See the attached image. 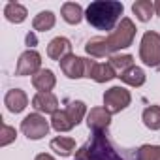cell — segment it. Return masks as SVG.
Returning <instances> with one entry per match:
<instances>
[{"label":"cell","mask_w":160,"mask_h":160,"mask_svg":"<svg viewBox=\"0 0 160 160\" xmlns=\"http://www.w3.org/2000/svg\"><path fill=\"white\" fill-rule=\"evenodd\" d=\"M134 36H136V27L134 23L124 17L119 27L108 36V38H92L87 42L85 45V51L92 57H106V55H111L119 49H124L128 45H132L134 42Z\"/></svg>","instance_id":"cell-1"},{"label":"cell","mask_w":160,"mask_h":160,"mask_svg":"<svg viewBox=\"0 0 160 160\" xmlns=\"http://www.w3.org/2000/svg\"><path fill=\"white\" fill-rule=\"evenodd\" d=\"M122 12H124V6L121 2H117V0H96V2H92L87 8L85 17L91 27L109 32L121 19Z\"/></svg>","instance_id":"cell-2"},{"label":"cell","mask_w":160,"mask_h":160,"mask_svg":"<svg viewBox=\"0 0 160 160\" xmlns=\"http://www.w3.org/2000/svg\"><path fill=\"white\" fill-rule=\"evenodd\" d=\"M75 158L83 160H122V156L113 149L109 139L106 138V130L92 132L91 141L75 151Z\"/></svg>","instance_id":"cell-3"},{"label":"cell","mask_w":160,"mask_h":160,"mask_svg":"<svg viewBox=\"0 0 160 160\" xmlns=\"http://www.w3.org/2000/svg\"><path fill=\"white\" fill-rule=\"evenodd\" d=\"M139 58L151 68L160 66V34L158 32L149 30L143 34L141 45H139Z\"/></svg>","instance_id":"cell-4"},{"label":"cell","mask_w":160,"mask_h":160,"mask_svg":"<svg viewBox=\"0 0 160 160\" xmlns=\"http://www.w3.org/2000/svg\"><path fill=\"white\" fill-rule=\"evenodd\" d=\"M130 100H132V96H130V92L126 89H122V87H111L104 94V108L113 115V113H119L124 108H128Z\"/></svg>","instance_id":"cell-5"},{"label":"cell","mask_w":160,"mask_h":160,"mask_svg":"<svg viewBox=\"0 0 160 160\" xmlns=\"http://www.w3.org/2000/svg\"><path fill=\"white\" fill-rule=\"evenodd\" d=\"M21 130L28 139H42L47 132H49V122L45 121V117H42L40 113H30L23 119L21 122Z\"/></svg>","instance_id":"cell-6"},{"label":"cell","mask_w":160,"mask_h":160,"mask_svg":"<svg viewBox=\"0 0 160 160\" xmlns=\"http://www.w3.org/2000/svg\"><path fill=\"white\" fill-rule=\"evenodd\" d=\"M85 77H89V79H94L96 83H106V81H109V79H113V77H117L115 75V70L111 68V64L108 62H96V60H89V58H85Z\"/></svg>","instance_id":"cell-7"},{"label":"cell","mask_w":160,"mask_h":160,"mask_svg":"<svg viewBox=\"0 0 160 160\" xmlns=\"http://www.w3.org/2000/svg\"><path fill=\"white\" fill-rule=\"evenodd\" d=\"M42 66V57L40 53H36L34 49L25 51L19 60H17V68H15V75H34L40 72Z\"/></svg>","instance_id":"cell-8"},{"label":"cell","mask_w":160,"mask_h":160,"mask_svg":"<svg viewBox=\"0 0 160 160\" xmlns=\"http://www.w3.org/2000/svg\"><path fill=\"white\" fill-rule=\"evenodd\" d=\"M60 70L64 72L66 77L70 79H79V77H85V58L81 57H75V55H66L60 60Z\"/></svg>","instance_id":"cell-9"},{"label":"cell","mask_w":160,"mask_h":160,"mask_svg":"<svg viewBox=\"0 0 160 160\" xmlns=\"http://www.w3.org/2000/svg\"><path fill=\"white\" fill-rule=\"evenodd\" d=\"M111 122V113L106 109V108H92L91 113L87 115V124L92 132H98V130H108Z\"/></svg>","instance_id":"cell-10"},{"label":"cell","mask_w":160,"mask_h":160,"mask_svg":"<svg viewBox=\"0 0 160 160\" xmlns=\"http://www.w3.org/2000/svg\"><path fill=\"white\" fill-rule=\"evenodd\" d=\"M32 108L40 113H55L58 108V100L53 92H38L32 98Z\"/></svg>","instance_id":"cell-11"},{"label":"cell","mask_w":160,"mask_h":160,"mask_svg":"<svg viewBox=\"0 0 160 160\" xmlns=\"http://www.w3.org/2000/svg\"><path fill=\"white\" fill-rule=\"evenodd\" d=\"M72 53V43H70V40L68 38H62V36H58V38H55V40H51L49 42V45H47V55H49V58H53V60H62L66 55H70Z\"/></svg>","instance_id":"cell-12"},{"label":"cell","mask_w":160,"mask_h":160,"mask_svg":"<svg viewBox=\"0 0 160 160\" xmlns=\"http://www.w3.org/2000/svg\"><path fill=\"white\" fill-rule=\"evenodd\" d=\"M4 104L8 106V109L12 113H21L27 108L28 98H27V94L21 89H12V91H8V94L4 98Z\"/></svg>","instance_id":"cell-13"},{"label":"cell","mask_w":160,"mask_h":160,"mask_svg":"<svg viewBox=\"0 0 160 160\" xmlns=\"http://www.w3.org/2000/svg\"><path fill=\"white\" fill-rule=\"evenodd\" d=\"M57 79L53 75L51 70H40L38 73L32 75V85L40 91V92H51V89L55 87Z\"/></svg>","instance_id":"cell-14"},{"label":"cell","mask_w":160,"mask_h":160,"mask_svg":"<svg viewBox=\"0 0 160 160\" xmlns=\"http://www.w3.org/2000/svg\"><path fill=\"white\" fill-rule=\"evenodd\" d=\"M119 77H121V81H124V83L130 85V87H141V85L145 83V72H143L141 68H138V66L128 68V70L122 72Z\"/></svg>","instance_id":"cell-15"},{"label":"cell","mask_w":160,"mask_h":160,"mask_svg":"<svg viewBox=\"0 0 160 160\" xmlns=\"http://www.w3.org/2000/svg\"><path fill=\"white\" fill-rule=\"evenodd\" d=\"M4 15L10 23H23L27 19V8L17 2H8L4 8Z\"/></svg>","instance_id":"cell-16"},{"label":"cell","mask_w":160,"mask_h":160,"mask_svg":"<svg viewBox=\"0 0 160 160\" xmlns=\"http://www.w3.org/2000/svg\"><path fill=\"white\" fill-rule=\"evenodd\" d=\"M53 27H55V13L53 12H40L32 21V28L38 32H47Z\"/></svg>","instance_id":"cell-17"},{"label":"cell","mask_w":160,"mask_h":160,"mask_svg":"<svg viewBox=\"0 0 160 160\" xmlns=\"http://www.w3.org/2000/svg\"><path fill=\"white\" fill-rule=\"evenodd\" d=\"M51 149L57 152V154H60V156H70L73 151H75V141L72 139V138H55V139H51Z\"/></svg>","instance_id":"cell-18"},{"label":"cell","mask_w":160,"mask_h":160,"mask_svg":"<svg viewBox=\"0 0 160 160\" xmlns=\"http://www.w3.org/2000/svg\"><path fill=\"white\" fill-rule=\"evenodd\" d=\"M81 17H83V10H81V6H79V4H75V2H66V4L62 6V19H64L66 23L77 25L79 21H81Z\"/></svg>","instance_id":"cell-19"},{"label":"cell","mask_w":160,"mask_h":160,"mask_svg":"<svg viewBox=\"0 0 160 160\" xmlns=\"http://www.w3.org/2000/svg\"><path fill=\"white\" fill-rule=\"evenodd\" d=\"M132 12L136 13V17H138L141 23H145V21H149V19L152 17V13H154V2H151V0H138V2L132 6Z\"/></svg>","instance_id":"cell-20"},{"label":"cell","mask_w":160,"mask_h":160,"mask_svg":"<svg viewBox=\"0 0 160 160\" xmlns=\"http://www.w3.org/2000/svg\"><path fill=\"white\" fill-rule=\"evenodd\" d=\"M51 126L57 130V132H68V130H72L75 124L70 121V117L66 115V111L62 109V111H55L53 113V117H51Z\"/></svg>","instance_id":"cell-21"},{"label":"cell","mask_w":160,"mask_h":160,"mask_svg":"<svg viewBox=\"0 0 160 160\" xmlns=\"http://www.w3.org/2000/svg\"><path fill=\"white\" fill-rule=\"evenodd\" d=\"M66 115L70 117V121L77 126L79 122H81V119L85 117V111H87V108H85V104L83 102H79V100H75V102H70L68 106H66Z\"/></svg>","instance_id":"cell-22"},{"label":"cell","mask_w":160,"mask_h":160,"mask_svg":"<svg viewBox=\"0 0 160 160\" xmlns=\"http://www.w3.org/2000/svg\"><path fill=\"white\" fill-rule=\"evenodd\" d=\"M143 122L151 130H160V106H149L143 111Z\"/></svg>","instance_id":"cell-23"},{"label":"cell","mask_w":160,"mask_h":160,"mask_svg":"<svg viewBox=\"0 0 160 160\" xmlns=\"http://www.w3.org/2000/svg\"><path fill=\"white\" fill-rule=\"evenodd\" d=\"M109 64H111V68L115 70V72H126L128 68H132L134 66V57L132 55H113L111 58H109Z\"/></svg>","instance_id":"cell-24"},{"label":"cell","mask_w":160,"mask_h":160,"mask_svg":"<svg viewBox=\"0 0 160 160\" xmlns=\"http://www.w3.org/2000/svg\"><path fill=\"white\" fill-rule=\"evenodd\" d=\"M136 160H160V147L158 145H143L138 149Z\"/></svg>","instance_id":"cell-25"},{"label":"cell","mask_w":160,"mask_h":160,"mask_svg":"<svg viewBox=\"0 0 160 160\" xmlns=\"http://www.w3.org/2000/svg\"><path fill=\"white\" fill-rule=\"evenodd\" d=\"M0 145H8V143H12L13 139H15V128H12V126H8V124H2V132H0Z\"/></svg>","instance_id":"cell-26"},{"label":"cell","mask_w":160,"mask_h":160,"mask_svg":"<svg viewBox=\"0 0 160 160\" xmlns=\"http://www.w3.org/2000/svg\"><path fill=\"white\" fill-rule=\"evenodd\" d=\"M36 160H55V158H53L51 154H45V152H43V154H38Z\"/></svg>","instance_id":"cell-27"},{"label":"cell","mask_w":160,"mask_h":160,"mask_svg":"<svg viewBox=\"0 0 160 160\" xmlns=\"http://www.w3.org/2000/svg\"><path fill=\"white\" fill-rule=\"evenodd\" d=\"M27 43H28V45H34V43H36V36H34V34H28V36H27Z\"/></svg>","instance_id":"cell-28"},{"label":"cell","mask_w":160,"mask_h":160,"mask_svg":"<svg viewBox=\"0 0 160 160\" xmlns=\"http://www.w3.org/2000/svg\"><path fill=\"white\" fill-rule=\"evenodd\" d=\"M154 13L160 15V0H158V2H154Z\"/></svg>","instance_id":"cell-29"},{"label":"cell","mask_w":160,"mask_h":160,"mask_svg":"<svg viewBox=\"0 0 160 160\" xmlns=\"http://www.w3.org/2000/svg\"><path fill=\"white\" fill-rule=\"evenodd\" d=\"M75 160H83V158H75Z\"/></svg>","instance_id":"cell-30"}]
</instances>
